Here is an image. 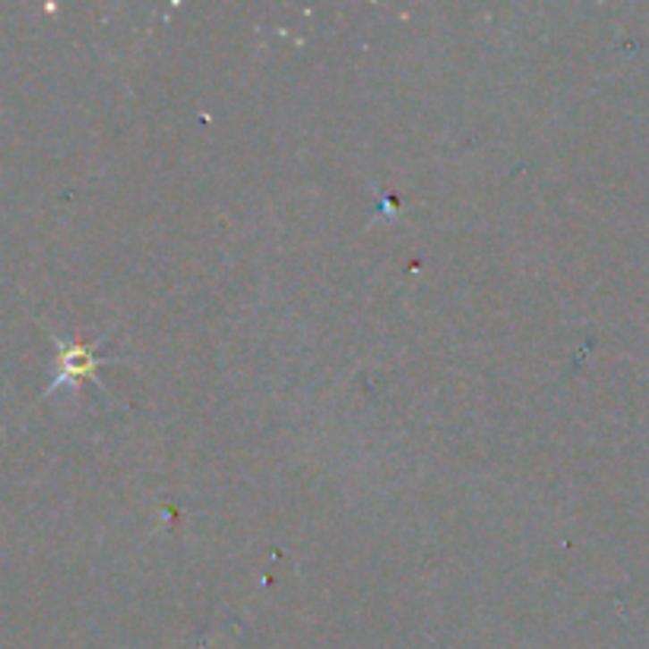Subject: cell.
Wrapping results in <instances>:
<instances>
[{
	"instance_id": "6da1fadb",
	"label": "cell",
	"mask_w": 649,
	"mask_h": 649,
	"mask_svg": "<svg viewBox=\"0 0 649 649\" xmlns=\"http://www.w3.org/2000/svg\"><path fill=\"white\" fill-rule=\"evenodd\" d=\"M63 361H67L63 380L83 377V374H92V367H96V355H92V349H73V352L63 355ZM63 380H61V384H63Z\"/></svg>"
}]
</instances>
